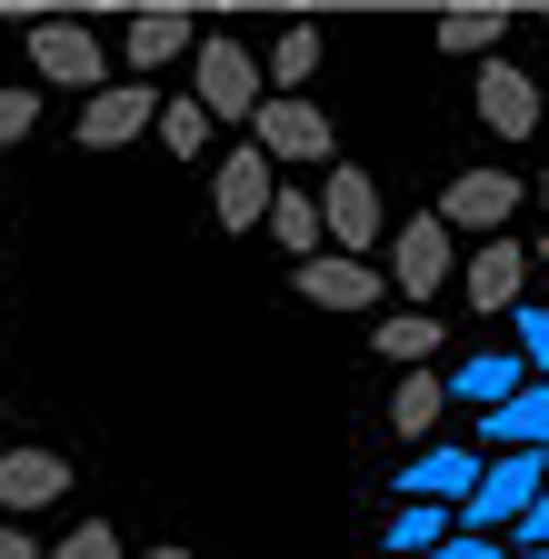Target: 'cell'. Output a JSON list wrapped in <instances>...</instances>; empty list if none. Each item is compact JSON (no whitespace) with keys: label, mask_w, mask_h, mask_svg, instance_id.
I'll list each match as a JSON object with an SVG mask.
<instances>
[{"label":"cell","mask_w":549,"mask_h":559,"mask_svg":"<svg viewBox=\"0 0 549 559\" xmlns=\"http://www.w3.org/2000/svg\"><path fill=\"white\" fill-rule=\"evenodd\" d=\"M539 479H549V460H539V450H479V489L450 510V530H469V539L520 530V510L539 500Z\"/></svg>","instance_id":"1"},{"label":"cell","mask_w":549,"mask_h":559,"mask_svg":"<svg viewBox=\"0 0 549 559\" xmlns=\"http://www.w3.org/2000/svg\"><path fill=\"white\" fill-rule=\"evenodd\" d=\"M250 151H260L270 170H330V160H339V130H330L320 100H260V110H250Z\"/></svg>","instance_id":"2"},{"label":"cell","mask_w":549,"mask_h":559,"mask_svg":"<svg viewBox=\"0 0 549 559\" xmlns=\"http://www.w3.org/2000/svg\"><path fill=\"white\" fill-rule=\"evenodd\" d=\"M310 210H320V250H339V260H370V240H380V180H370V170L330 160V180L310 190Z\"/></svg>","instance_id":"3"},{"label":"cell","mask_w":549,"mask_h":559,"mask_svg":"<svg viewBox=\"0 0 549 559\" xmlns=\"http://www.w3.org/2000/svg\"><path fill=\"white\" fill-rule=\"evenodd\" d=\"M31 70L60 91H110V40L91 21H31Z\"/></svg>","instance_id":"4"},{"label":"cell","mask_w":549,"mask_h":559,"mask_svg":"<svg viewBox=\"0 0 549 559\" xmlns=\"http://www.w3.org/2000/svg\"><path fill=\"white\" fill-rule=\"evenodd\" d=\"M510 210H520V180H510V170H460V180L440 190L430 221H440L450 240H460V230H469V240H500V230H510Z\"/></svg>","instance_id":"5"},{"label":"cell","mask_w":549,"mask_h":559,"mask_svg":"<svg viewBox=\"0 0 549 559\" xmlns=\"http://www.w3.org/2000/svg\"><path fill=\"white\" fill-rule=\"evenodd\" d=\"M190 60H200V91H190V100L211 110V120H250V110L270 100V91H260V60H250L240 40H200Z\"/></svg>","instance_id":"6"},{"label":"cell","mask_w":549,"mask_h":559,"mask_svg":"<svg viewBox=\"0 0 549 559\" xmlns=\"http://www.w3.org/2000/svg\"><path fill=\"white\" fill-rule=\"evenodd\" d=\"M390 280L409 290V310H430V300L450 290V230L430 221V210H420V221H399V230H390Z\"/></svg>","instance_id":"7"},{"label":"cell","mask_w":549,"mask_h":559,"mask_svg":"<svg viewBox=\"0 0 549 559\" xmlns=\"http://www.w3.org/2000/svg\"><path fill=\"white\" fill-rule=\"evenodd\" d=\"M270 190H281V170L240 140V151H220V170H211V221H220V230H260Z\"/></svg>","instance_id":"8"},{"label":"cell","mask_w":549,"mask_h":559,"mask_svg":"<svg viewBox=\"0 0 549 559\" xmlns=\"http://www.w3.org/2000/svg\"><path fill=\"white\" fill-rule=\"evenodd\" d=\"M290 290H300L310 310H380V260H339V250H320V260L290 270Z\"/></svg>","instance_id":"9"},{"label":"cell","mask_w":549,"mask_h":559,"mask_svg":"<svg viewBox=\"0 0 549 559\" xmlns=\"http://www.w3.org/2000/svg\"><path fill=\"white\" fill-rule=\"evenodd\" d=\"M180 50H200V11H130V31H120V60H130V81H151L160 60H180Z\"/></svg>","instance_id":"10"},{"label":"cell","mask_w":549,"mask_h":559,"mask_svg":"<svg viewBox=\"0 0 549 559\" xmlns=\"http://www.w3.org/2000/svg\"><path fill=\"white\" fill-rule=\"evenodd\" d=\"M399 489H409V500H430V510H460L469 489H479V450L469 440H430L420 460L399 469Z\"/></svg>","instance_id":"11"},{"label":"cell","mask_w":549,"mask_h":559,"mask_svg":"<svg viewBox=\"0 0 549 559\" xmlns=\"http://www.w3.org/2000/svg\"><path fill=\"white\" fill-rule=\"evenodd\" d=\"M151 81H110V91H91L81 100V151H120V140H141L151 130Z\"/></svg>","instance_id":"12"},{"label":"cell","mask_w":549,"mask_h":559,"mask_svg":"<svg viewBox=\"0 0 549 559\" xmlns=\"http://www.w3.org/2000/svg\"><path fill=\"white\" fill-rule=\"evenodd\" d=\"M50 500H71V460H60V450H0V510L31 520Z\"/></svg>","instance_id":"13"},{"label":"cell","mask_w":549,"mask_h":559,"mask_svg":"<svg viewBox=\"0 0 549 559\" xmlns=\"http://www.w3.org/2000/svg\"><path fill=\"white\" fill-rule=\"evenodd\" d=\"M479 120H490L500 140H529L539 130V81L520 60H479Z\"/></svg>","instance_id":"14"},{"label":"cell","mask_w":549,"mask_h":559,"mask_svg":"<svg viewBox=\"0 0 549 559\" xmlns=\"http://www.w3.org/2000/svg\"><path fill=\"white\" fill-rule=\"evenodd\" d=\"M460 290H469V310H520V290H529V250H520V240H479L469 270H460Z\"/></svg>","instance_id":"15"},{"label":"cell","mask_w":549,"mask_h":559,"mask_svg":"<svg viewBox=\"0 0 549 559\" xmlns=\"http://www.w3.org/2000/svg\"><path fill=\"white\" fill-rule=\"evenodd\" d=\"M479 440H490V450H539V460H549V380H520V400H500L490 419H479Z\"/></svg>","instance_id":"16"},{"label":"cell","mask_w":549,"mask_h":559,"mask_svg":"<svg viewBox=\"0 0 549 559\" xmlns=\"http://www.w3.org/2000/svg\"><path fill=\"white\" fill-rule=\"evenodd\" d=\"M390 430L420 440V450L450 430V390H440V370H399V390H390Z\"/></svg>","instance_id":"17"},{"label":"cell","mask_w":549,"mask_h":559,"mask_svg":"<svg viewBox=\"0 0 549 559\" xmlns=\"http://www.w3.org/2000/svg\"><path fill=\"white\" fill-rule=\"evenodd\" d=\"M520 380H529V370H520V349H469V360H460L440 390L469 400V409H500V400H520Z\"/></svg>","instance_id":"18"},{"label":"cell","mask_w":549,"mask_h":559,"mask_svg":"<svg viewBox=\"0 0 549 559\" xmlns=\"http://www.w3.org/2000/svg\"><path fill=\"white\" fill-rule=\"evenodd\" d=\"M510 21H520V11H500V0H460V11H440V50H450V60H500Z\"/></svg>","instance_id":"19"},{"label":"cell","mask_w":549,"mask_h":559,"mask_svg":"<svg viewBox=\"0 0 549 559\" xmlns=\"http://www.w3.org/2000/svg\"><path fill=\"white\" fill-rule=\"evenodd\" d=\"M310 70H320V31H310V21H290L281 40H270V60H260V91H270V100H300Z\"/></svg>","instance_id":"20"},{"label":"cell","mask_w":549,"mask_h":559,"mask_svg":"<svg viewBox=\"0 0 549 559\" xmlns=\"http://www.w3.org/2000/svg\"><path fill=\"white\" fill-rule=\"evenodd\" d=\"M260 230L281 240V250H290V270H300V260H320V210H310V190H290V180L270 190V210H260Z\"/></svg>","instance_id":"21"},{"label":"cell","mask_w":549,"mask_h":559,"mask_svg":"<svg viewBox=\"0 0 549 559\" xmlns=\"http://www.w3.org/2000/svg\"><path fill=\"white\" fill-rule=\"evenodd\" d=\"M450 330L430 320V310H399V320H380L370 330V349H380V360H399V370H430V349H440Z\"/></svg>","instance_id":"22"},{"label":"cell","mask_w":549,"mask_h":559,"mask_svg":"<svg viewBox=\"0 0 549 559\" xmlns=\"http://www.w3.org/2000/svg\"><path fill=\"white\" fill-rule=\"evenodd\" d=\"M380 539H390V559H430V549L450 539V510H430V500H399Z\"/></svg>","instance_id":"23"},{"label":"cell","mask_w":549,"mask_h":559,"mask_svg":"<svg viewBox=\"0 0 549 559\" xmlns=\"http://www.w3.org/2000/svg\"><path fill=\"white\" fill-rule=\"evenodd\" d=\"M151 130H160V151H170V160H200V151H211V110H200V100H160Z\"/></svg>","instance_id":"24"},{"label":"cell","mask_w":549,"mask_h":559,"mask_svg":"<svg viewBox=\"0 0 549 559\" xmlns=\"http://www.w3.org/2000/svg\"><path fill=\"white\" fill-rule=\"evenodd\" d=\"M50 559H120V530H110V520H81V530L60 539Z\"/></svg>","instance_id":"25"},{"label":"cell","mask_w":549,"mask_h":559,"mask_svg":"<svg viewBox=\"0 0 549 559\" xmlns=\"http://www.w3.org/2000/svg\"><path fill=\"white\" fill-rule=\"evenodd\" d=\"M31 130H40V100H31V91H0V151L31 140Z\"/></svg>","instance_id":"26"},{"label":"cell","mask_w":549,"mask_h":559,"mask_svg":"<svg viewBox=\"0 0 549 559\" xmlns=\"http://www.w3.org/2000/svg\"><path fill=\"white\" fill-rule=\"evenodd\" d=\"M520 370L549 380V310H520Z\"/></svg>","instance_id":"27"},{"label":"cell","mask_w":549,"mask_h":559,"mask_svg":"<svg viewBox=\"0 0 549 559\" xmlns=\"http://www.w3.org/2000/svg\"><path fill=\"white\" fill-rule=\"evenodd\" d=\"M520 549H549V479H539V500L520 510Z\"/></svg>","instance_id":"28"},{"label":"cell","mask_w":549,"mask_h":559,"mask_svg":"<svg viewBox=\"0 0 549 559\" xmlns=\"http://www.w3.org/2000/svg\"><path fill=\"white\" fill-rule=\"evenodd\" d=\"M430 559H500V539H469V530H450V539H440Z\"/></svg>","instance_id":"29"},{"label":"cell","mask_w":549,"mask_h":559,"mask_svg":"<svg viewBox=\"0 0 549 559\" xmlns=\"http://www.w3.org/2000/svg\"><path fill=\"white\" fill-rule=\"evenodd\" d=\"M0 559H40V549H31V530H21V520H0Z\"/></svg>","instance_id":"30"},{"label":"cell","mask_w":549,"mask_h":559,"mask_svg":"<svg viewBox=\"0 0 549 559\" xmlns=\"http://www.w3.org/2000/svg\"><path fill=\"white\" fill-rule=\"evenodd\" d=\"M141 559H190V549H141Z\"/></svg>","instance_id":"31"},{"label":"cell","mask_w":549,"mask_h":559,"mask_svg":"<svg viewBox=\"0 0 549 559\" xmlns=\"http://www.w3.org/2000/svg\"><path fill=\"white\" fill-rule=\"evenodd\" d=\"M500 559H549V549H500Z\"/></svg>","instance_id":"32"},{"label":"cell","mask_w":549,"mask_h":559,"mask_svg":"<svg viewBox=\"0 0 549 559\" xmlns=\"http://www.w3.org/2000/svg\"><path fill=\"white\" fill-rule=\"evenodd\" d=\"M529 260H539V270H549V240H539V250H529Z\"/></svg>","instance_id":"33"},{"label":"cell","mask_w":549,"mask_h":559,"mask_svg":"<svg viewBox=\"0 0 549 559\" xmlns=\"http://www.w3.org/2000/svg\"><path fill=\"white\" fill-rule=\"evenodd\" d=\"M529 21H539V31H549V11H529Z\"/></svg>","instance_id":"34"},{"label":"cell","mask_w":549,"mask_h":559,"mask_svg":"<svg viewBox=\"0 0 549 559\" xmlns=\"http://www.w3.org/2000/svg\"><path fill=\"white\" fill-rule=\"evenodd\" d=\"M539 110H549V81H539Z\"/></svg>","instance_id":"35"},{"label":"cell","mask_w":549,"mask_h":559,"mask_svg":"<svg viewBox=\"0 0 549 559\" xmlns=\"http://www.w3.org/2000/svg\"><path fill=\"white\" fill-rule=\"evenodd\" d=\"M539 200H549V170H539Z\"/></svg>","instance_id":"36"}]
</instances>
